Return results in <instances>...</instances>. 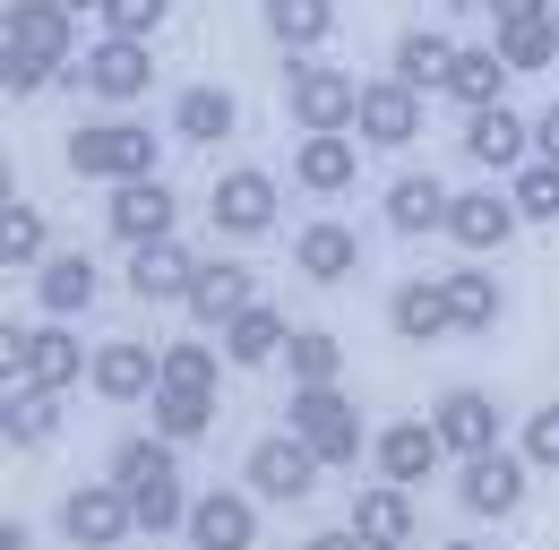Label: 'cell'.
Returning a JSON list of instances; mask_svg holds the SVG:
<instances>
[{"label": "cell", "instance_id": "cell-1", "mask_svg": "<svg viewBox=\"0 0 559 550\" xmlns=\"http://www.w3.org/2000/svg\"><path fill=\"white\" fill-rule=\"evenodd\" d=\"M0 370H9V387H44V396H70L78 379L95 370V352L61 327V319H44V327H0Z\"/></svg>", "mask_w": 559, "mask_h": 550}, {"label": "cell", "instance_id": "cell-2", "mask_svg": "<svg viewBox=\"0 0 559 550\" xmlns=\"http://www.w3.org/2000/svg\"><path fill=\"white\" fill-rule=\"evenodd\" d=\"M284 112L301 138H345L353 112H361V77L310 61V52H284Z\"/></svg>", "mask_w": 559, "mask_h": 550}, {"label": "cell", "instance_id": "cell-3", "mask_svg": "<svg viewBox=\"0 0 559 550\" xmlns=\"http://www.w3.org/2000/svg\"><path fill=\"white\" fill-rule=\"evenodd\" d=\"M70 172L78 181H146L155 172V130L146 121H86L70 130Z\"/></svg>", "mask_w": 559, "mask_h": 550}, {"label": "cell", "instance_id": "cell-4", "mask_svg": "<svg viewBox=\"0 0 559 550\" xmlns=\"http://www.w3.org/2000/svg\"><path fill=\"white\" fill-rule=\"evenodd\" d=\"M293 439H310V456L328 465V474H345V465H361V412H353L345 387H293Z\"/></svg>", "mask_w": 559, "mask_h": 550}, {"label": "cell", "instance_id": "cell-5", "mask_svg": "<svg viewBox=\"0 0 559 550\" xmlns=\"http://www.w3.org/2000/svg\"><path fill=\"white\" fill-rule=\"evenodd\" d=\"M139 534V507H130V490L104 474V481H78L70 499H61V542L70 550H121Z\"/></svg>", "mask_w": 559, "mask_h": 550}, {"label": "cell", "instance_id": "cell-6", "mask_svg": "<svg viewBox=\"0 0 559 550\" xmlns=\"http://www.w3.org/2000/svg\"><path fill=\"white\" fill-rule=\"evenodd\" d=\"M61 86H86V95H104V104H139L146 86H155V44L104 35V44H86V61L61 69Z\"/></svg>", "mask_w": 559, "mask_h": 550}, {"label": "cell", "instance_id": "cell-7", "mask_svg": "<svg viewBox=\"0 0 559 550\" xmlns=\"http://www.w3.org/2000/svg\"><path fill=\"white\" fill-rule=\"evenodd\" d=\"M104 224H112V241H173V224H181V190L164 181V172H146V181H112V206H104Z\"/></svg>", "mask_w": 559, "mask_h": 550}, {"label": "cell", "instance_id": "cell-8", "mask_svg": "<svg viewBox=\"0 0 559 550\" xmlns=\"http://www.w3.org/2000/svg\"><path fill=\"white\" fill-rule=\"evenodd\" d=\"M319 456H310V439H293V430H276V439H259L250 447V465H241V481L259 490V499H276V507H293V499H310L319 490Z\"/></svg>", "mask_w": 559, "mask_h": 550}, {"label": "cell", "instance_id": "cell-9", "mask_svg": "<svg viewBox=\"0 0 559 550\" xmlns=\"http://www.w3.org/2000/svg\"><path fill=\"white\" fill-rule=\"evenodd\" d=\"M86 387H95L104 405H146V396L164 387V344H139V336L95 344V370H86Z\"/></svg>", "mask_w": 559, "mask_h": 550}, {"label": "cell", "instance_id": "cell-10", "mask_svg": "<svg viewBox=\"0 0 559 550\" xmlns=\"http://www.w3.org/2000/svg\"><path fill=\"white\" fill-rule=\"evenodd\" d=\"M207 215L224 241H259V232H276V172H259V164H241V172H224L207 190Z\"/></svg>", "mask_w": 559, "mask_h": 550}, {"label": "cell", "instance_id": "cell-11", "mask_svg": "<svg viewBox=\"0 0 559 550\" xmlns=\"http://www.w3.org/2000/svg\"><path fill=\"white\" fill-rule=\"evenodd\" d=\"M430 430H439V447L465 465V456H490L499 447V396L483 387H448L439 405H430Z\"/></svg>", "mask_w": 559, "mask_h": 550}, {"label": "cell", "instance_id": "cell-12", "mask_svg": "<svg viewBox=\"0 0 559 550\" xmlns=\"http://www.w3.org/2000/svg\"><path fill=\"white\" fill-rule=\"evenodd\" d=\"M190 550H259V490H207L190 499Z\"/></svg>", "mask_w": 559, "mask_h": 550}, {"label": "cell", "instance_id": "cell-13", "mask_svg": "<svg viewBox=\"0 0 559 550\" xmlns=\"http://www.w3.org/2000/svg\"><path fill=\"white\" fill-rule=\"evenodd\" d=\"M345 525H353L370 550H414V534H421L414 490H405V481H361V490H353V516H345Z\"/></svg>", "mask_w": 559, "mask_h": 550}, {"label": "cell", "instance_id": "cell-14", "mask_svg": "<svg viewBox=\"0 0 559 550\" xmlns=\"http://www.w3.org/2000/svg\"><path fill=\"white\" fill-rule=\"evenodd\" d=\"M361 146H414L421 138V95L405 77H361V112H353Z\"/></svg>", "mask_w": 559, "mask_h": 550}, {"label": "cell", "instance_id": "cell-15", "mask_svg": "<svg viewBox=\"0 0 559 550\" xmlns=\"http://www.w3.org/2000/svg\"><path fill=\"white\" fill-rule=\"evenodd\" d=\"M516 206H508V190H456L448 199V241L465 250V259H483V250H508L516 241Z\"/></svg>", "mask_w": 559, "mask_h": 550}, {"label": "cell", "instance_id": "cell-16", "mask_svg": "<svg viewBox=\"0 0 559 550\" xmlns=\"http://www.w3.org/2000/svg\"><path fill=\"white\" fill-rule=\"evenodd\" d=\"M250 301H259V275L241 267V259H199V284H190V301H181V310H190L199 327H215V336H224Z\"/></svg>", "mask_w": 559, "mask_h": 550}, {"label": "cell", "instance_id": "cell-17", "mask_svg": "<svg viewBox=\"0 0 559 550\" xmlns=\"http://www.w3.org/2000/svg\"><path fill=\"white\" fill-rule=\"evenodd\" d=\"M483 172H516V164H534V121L525 112H508V104H490V112H465V138H456Z\"/></svg>", "mask_w": 559, "mask_h": 550}, {"label": "cell", "instance_id": "cell-18", "mask_svg": "<svg viewBox=\"0 0 559 550\" xmlns=\"http://www.w3.org/2000/svg\"><path fill=\"white\" fill-rule=\"evenodd\" d=\"M525 456H508V447H490V456H465V474H456V499L474 507V516H516L525 507Z\"/></svg>", "mask_w": 559, "mask_h": 550}, {"label": "cell", "instance_id": "cell-19", "mask_svg": "<svg viewBox=\"0 0 559 550\" xmlns=\"http://www.w3.org/2000/svg\"><path fill=\"white\" fill-rule=\"evenodd\" d=\"M388 327L405 344H439L456 336V310H448V275H405L396 292H388Z\"/></svg>", "mask_w": 559, "mask_h": 550}, {"label": "cell", "instance_id": "cell-20", "mask_svg": "<svg viewBox=\"0 0 559 550\" xmlns=\"http://www.w3.org/2000/svg\"><path fill=\"white\" fill-rule=\"evenodd\" d=\"M370 465H379V481H430L439 465H448V447H439V430L430 421H388L379 439H370Z\"/></svg>", "mask_w": 559, "mask_h": 550}, {"label": "cell", "instance_id": "cell-21", "mask_svg": "<svg viewBox=\"0 0 559 550\" xmlns=\"http://www.w3.org/2000/svg\"><path fill=\"white\" fill-rule=\"evenodd\" d=\"M293 267L310 275V284H345V275H361V232L336 224V215L301 224V232H293Z\"/></svg>", "mask_w": 559, "mask_h": 550}, {"label": "cell", "instance_id": "cell-22", "mask_svg": "<svg viewBox=\"0 0 559 550\" xmlns=\"http://www.w3.org/2000/svg\"><path fill=\"white\" fill-rule=\"evenodd\" d=\"M448 199H456V190H448L439 172H396L379 206H388V232L421 241V232H448Z\"/></svg>", "mask_w": 559, "mask_h": 550}, {"label": "cell", "instance_id": "cell-23", "mask_svg": "<svg viewBox=\"0 0 559 550\" xmlns=\"http://www.w3.org/2000/svg\"><path fill=\"white\" fill-rule=\"evenodd\" d=\"M70 9L61 0H9V17H0V44H17V52H35V61H61L70 69Z\"/></svg>", "mask_w": 559, "mask_h": 550}, {"label": "cell", "instance_id": "cell-24", "mask_svg": "<svg viewBox=\"0 0 559 550\" xmlns=\"http://www.w3.org/2000/svg\"><path fill=\"white\" fill-rule=\"evenodd\" d=\"M233 130H241V95L233 86H181L173 95V138L181 146H224Z\"/></svg>", "mask_w": 559, "mask_h": 550}, {"label": "cell", "instance_id": "cell-25", "mask_svg": "<svg viewBox=\"0 0 559 550\" xmlns=\"http://www.w3.org/2000/svg\"><path fill=\"white\" fill-rule=\"evenodd\" d=\"M95 292H104V275L86 250H52L44 267H35V301H44V319H78V310H95Z\"/></svg>", "mask_w": 559, "mask_h": 550}, {"label": "cell", "instance_id": "cell-26", "mask_svg": "<svg viewBox=\"0 0 559 550\" xmlns=\"http://www.w3.org/2000/svg\"><path fill=\"white\" fill-rule=\"evenodd\" d=\"M508 77L516 69L499 61V44H456V69L439 95H456V112H490V104H508Z\"/></svg>", "mask_w": 559, "mask_h": 550}, {"label": "cell", "instance_id": "cell-27", "mask_svg": "<svg viewBox=\"0 0 559 550\" xmlns=\"http://www.w3.org/2000/svg\"><path fill=\"white\" fill-rule=\"evenodd\" d=\"M190 284H199V259H190L181 241L130 250V292H139V301H190Z\"/></svg>", "mask_w": 559, "mask_h": 550}, {"label": "cell", "instance_id": "cell-28", "mask_svg": "<svg viewBox=\"0 0 559 550\" xmlns=\"http://www.w3.org/2000/svg\"><path fill=\"white\" fill-rule=\"evenodd\" d=\"M353 172H361V146H353V138H293V181H301L310 199L353 190Z\"/></svg>", "mask_w": 559, "mask_h": 550}, {"label": "cell", "instance_id": "cell-29", "mask_svg": "<svg viewBox=\"0 0 559 550\" xmlns=\"http://www.w3.org/2000/svg\"><path fill=\"white\" fill-rule=\"evenodd\" d=\"M448 310H456V336H490L499 310H508V292H499V275L483 259H465V267H448Z\"/></svg>", "mask_w": 559, "mask_h": 550}, {"label": "cell", "instance_id": "cell-30", "mask_svg": "<svg viewBox=\"0 0 559 550\" xmlns=\"http://www.w3.org/2000/svg\"><path fill=\"white\" fill-rule=\"evenodd\" d=\"M448 69H456V44H448L439 26H405V35H396V52H388V77H405L414 95L448 86Z\"/></svg>", "mask_w": 559, "mask_h": 550}, {"label": "cell", "instance_id": "cell-31", "mask_svg": "<svg viewBox=\"0 0 559 550\" xmlns=\"http://www.w3.org/2000/svg\"><path fill=\"white\" fill-rule=\"evenodd\" d=\"M284 344H293V327H284V310H267V301H250L233 327H224V361L233 370H267Z\"/></svg>", "mask_w": 559, "mask_h": 550}, {"label": "cell", "instance_id": "cell-32", "mask_svg": "<svg viewBox=\"0 0 559 550\" xmlns=\"http://www.w3.org/2000/svg\"><path fill=\"white\" fill-rule=\"evenodd\" d=\"M44 259H52V224H44V206L0 199V267L26 275V267H44Z\"/></svg>", "mask_w": 559, "mask_h": 550}, {"label": "cell", "instance_id": "cell-33", "mask_svg": "<svg viewBox=\"0 0 559 550\" xmlns=\"http://www.w3.org/2000/svg\"><path fill=\"white\" fill-rule=\"evenodd\" d=\"M259 17H267V35L284 52H319L336 35V0H259Z\"/></svg>", "mask_w": 559, "mask_h": 550}, {"label": "cell", "instance_id": "cell-34", "mask_svg": "<svg viewBox=\"0 0 559 550\" xmlns=\"http://www.w3.org/2000/svg\"><path fill=\"white\" fill-rule=\"evenodd\" d=\"M61 430V396H44V387H9L0 396V439L9 447H44Z\"/></svg>", "mask_w": 559, "mask_h": 550}, {"label": "cell", "instance_id": "cell-35", "mask_svg": "<svg viewBox=\"0 0 559 550\" xmlns=\"http://www.w3.org/2000/svg\"><path fill=\"white\" fill-rule=\"evenodd\" d=\"M146 405H155V439H173V447H190V439H207V430H215V396H190V387H155Z\"/></svg>", "mask_w": 559, "mask_h": 550}, {"label": "cell", "instance_id": "cell-36", "mask_svg": "<svg viewBox=\"0 0 559 550\" xmlns=\"http://www.w3.org/2000/svg\"><path fill=\"white\" fill-rule=\"evenodd\" d=\"M284 361H293V387H336V370H345V344L328 336V327H293Z\"/></svg>", "mask_w": 559, "mask_h": 550}, {"label": "cell", "instance_id": "cell-37", "mask_svg": "<svg viewBox=\"0 0 559 550\" xmlns=\"http://www.w3.org/2000/svg\"><path fill=\"white\" fill-rule=\"evenodd\" d=\"M104 474L121 481V490H139V481H164V474H181V465H173V439L139 430V439H121V447H112V465H104Z\"/></svg>", "mask_w": 559, "mask_h": 550}, {"label": "cell", "instance_id": "cell-38", "mask_svg": "<svg viewBox=\"0 0 559 550\" xmlns=\"http://www.w3.org/2000/svg\"><path fill=\"white\" fill-rule=\"evenodd\" d=\"M130 507H139V534H181V525H190V490H181V474L139 481V490H130Z\"/></svg>", "mask_w": 559, "mask_h": 550}, {"label": "cell", "instance_id": "cell-39", "mask_svg": "<svg viewBox=\"0 0 559 550\" xmlns=\"http://www.w3.org/2000/svg\"><path fill=\"white\" fill-rule=\"evenodd\" d=\"M508 206H516L525 224H551L559 215V164H543V155L516 164V172H508Z\"/></svg>", "mask_w": 559, "mask_h": 550}, {"label": "cell", "instance_id": "cell-40", "mask_svg": "<svg viewBox=\"0 0 559 550\" xmlns=\"http://www.w3.org/2000/svg\"><path fill=\"white\" fill-rule=\"evenodd\" d=\"M215 379H224V352H215V344H164V387L215 396Z\"/></svg>", "mask_w": 559, "mask_h": 550}, {"label": "cell", "instance_id": "cell-41", "mask_svg": "<svg viewBox=\"0 0 559 550\" xmlns=\"http://www.w3.org/2000/svg\"><path fill=\"white\" fill-rule=\"evenodd\" d=\"M499 61L516 69V77H525V69H551V61H559V26H551V17L508 26V35H499Z\"/></svg>", "mask_w": 559, "mask_h": 550}, {"label": "cell", "instance_id": "cell-42", "mask_svg": "<svg viewBox=\"0 0 559 550\" xmlns=\"http://www.w3.org/2000/svg\"><path fill=\"white\" fill-rule=\"evenodd\" d=\"M61 77V61H35V52H17V44H0V95L9 104H26V95H44Z\"/></svg>", "mask_w": 559, "mask_h": 550}, {"label": "cell", "instance_id": "cell-43", "mask_svg": "<svg viewBox=\"0 0 559 550\" xmlns=\"http://www.w3.org/2000/svg\"><path fill=\"white\" fill-rule=\"evenodd\" d=\"M164 17H173V0H104V35H130V44H155Z\"/></svg>", "mask_w": 559, "mask_h": 550}, {"label": "cell", "instance_id": "cell-44", "mask_svg": "<svg viewBox=\"0 0 559 550\" xmlns=\"http://www.w3.org/2000/svg\"><path fill=\"white\" fill-rule=\"evenodd\" d=\"M525 465H534V474H559V405L525 412Z\"/></svg>", "mask_w": 559, "mask_h": 550}, {"label": "cell", "instance_id": "cell-45", "mask_svg": "<svg viewBox=\"0 0 559 550\" xmlns=\"http://www.w3.org/2000/svg\"><path fill=\"white\" fill-rule=\"evenodd\" d=\"M490 9V26H499V35H508V26H534V17H559L551 0H483Z\"/></svg>", "mask_w": 559, "mask_h": 550}, {"label": "cell", "instance_id": "cell-46", "mask_svg": "<svg viewBox=\"0 0 559 550\" xmlns=\"http://www.w3.org/2000/svg\"><path fill=\"white\" fill-rule=\"evenodd\" d=\"M534 155H543V164H559V104H543V112H534Z\"/></svg>", "mask_w": 559, "mask_h": 550}, {"label": "cell", "instance_id": "cell-47", "mask_svg": "<svg viewBox=\"0 0 559 550\" xmlns=\"http://www.w3.org/2000/svg\"><path fill=\"white\" fill-rule=\"evenodd\" d=\"M301 550H370V542H361L353 525H328V534H310V542H301Z\"/></svg>", "mask_w": 559, "mask_h": 550}, {"label": "cell", "instance_id": "cell-48", "mask_svg": "<svg viewBox=\"0 0 559 550\" xmlns=\"http://www.w3.org/2000/svg\"><path fill=\"white\" fill-rule=\"evenodd\" d=\"M0 550H35V534H26L17 516H9V525H0Z\"/></svg>", "mask_w": 559, "mask_h": 550}, {"label": "cell", "instance_id": "cell-49", "mask_svg": "<svg viewBox=\"0 0 559 550\" xmlns=\"http://www.w3.org/2000/svg\"><path fill=\"white\" fill-rule=\"evenodd\" d=\"M61 9H70V17H86V9H95V17H104V0H61Z\"/></svg>", "mask_w": 559, "mask_h": 550}, {"label": "cell", "instance_id": "cell-50", "mask_svg": "<svg viewBox=\"0 0 559 550\" xmlns=\"http://www.w3.org/2000/svg\"><path fill=\"white\" fill-rule=\"evenodd\" d=\"M439 550H483V542H439Z\"/></svg>", "mask_w": 559, "mask_h": 550}, {"label": "cell", "instance_id": "cell-51", "mask_svg": "<svg viewBox=\"0 0 559 550\" xmlns=\"http://www.w3.org/2000/svg\"><path fill=\"white\" fill-rule=\"evenodd\" d=\"M551 26H559V17H551Z\"/></svg>", "mask_w": 559, "mask_h": 550}]
</instances>
